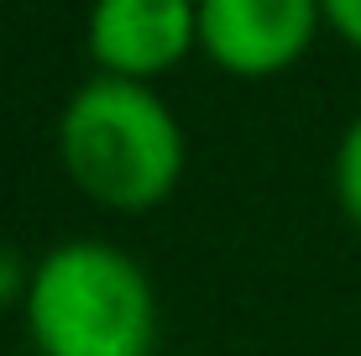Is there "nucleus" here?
I'll list each match as a JSON object with an SVG mask.
<instances>
[{"mask_svg": "<svg viewBox=\"0 0 361 356\" xmlns=\"http://www.w3.org/2000/svg\"><path fill=\"white\" fill-rule=\"evenodd\" d=\"M21 320L37 356H152L157 288L116 241H63L32 262Z\"/></svg>", "mask_w": 361, "mask_h": 356, "instance_id": "obj_2", "label": "nucleus"}, {"mask_svg": "<svg viewBox=\"0 0 361 356\" xmlns=\"http://www.w3.org/2000/svg\"><path fill=\"white\" fill-rule=\"evenodd\" d=\"M27 283H32V262L21 252L0 247V314L16 309V304L27 299Z\"/></svg>", "mask_w": 361, "mask_h": 356, "instance_id": "obj_6", "label": "nucleus"}, {"mask_svg": "<svg viewBox=\"0 0 361 356\" xmlns=\"http://www.w3.org/2000/svg\"><path fill=\"white\" fill-rule=\"evenodd\" d=\"M325 27L319 0H199V53L231 79H278Z\"/></svg>", "mask_w": 361, "mask_h": 356, "instance_id": "obj_3", "label": "nucleus"}, {"mask_svg": "<svg viewBox=\"0 0 361 356\" xmlns=\"http://www.w3.org/2000/svg\"><path fill=\"white\" fill-rule=\"evenodd\" d=\"M84 53L105 79L157 84L199 53V0H90Z\"/></svg>", "mask_w": 361, "mask_h": 356, "instance_id": "obj_4", "label": "nucleus"}, {"mask_svg": "<svg viewBox=\"0 0 361 356\" xmlns=\"http://www.w3.org/2000/svg\"><path fill=\"white\" fill-rule=\"evenodd\" d=\"M58 163L99 210L142 215L173 200L183 183L189 137L152 84L94 73L58 116Z\"/></svg>", "mask_w": 361, "mask_h": 356, "instance_id": "obj_1", "label": "nucleus"}, {"mask_svg": "<svg viewBox=\"0 0 361 356\" xmlns=\"http://www.w3.org/2000/svg\"><path fill=\"white\" fill-rule=\"evenodd\" d=\"M330 183H335V204H341V215L361 231V116L341 131V142H335Z\"/></svg>", "mask_w": 361, "mask_h": 356, "instance_id": "obj_5", "label": "nucleus"}, {"mask_svg": "<svg viewBox=\"0 0 361 356\" xmlns=\"http://www.w3.org/2000/svg\"><path fill=\"white\" fill-rule=\"evenodd\" d=\"M319 6H325V27L361 53V0H319Z\"/></svg>", "mask_w": 361, "mask_h": 356, "instance_id": "obj_7", "label": "nucleus"}]
</instances>
